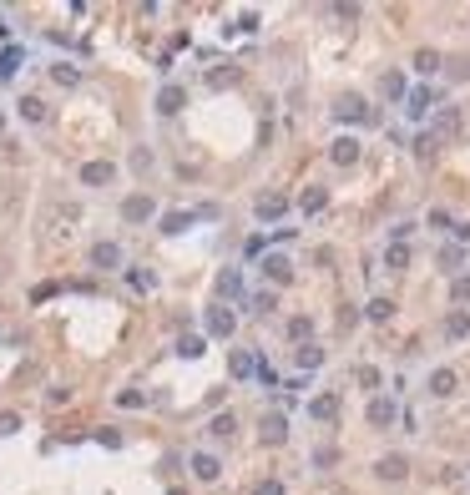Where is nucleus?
Here are the masks:
<instances>
[{"label":"nucleus","instance_id":"20e7f679","mask_svg":"<svg viewBox=\"0 0 470 495\" xmlns=\"http://www.w3.org/2000/svg\"><path fill=\"white\" fill-rule=\"evenodd\" d=\"M122 217H127V223H152V217H157V202H152L147 192H132V197L122 202Z\"/></svg>","mask_w":470,"mask_h":495},{"label":"nucleus","instance_id":"dca6fc26","mask_svg":"<svg viewBox=\"0 0 470 495\" xmlns=\"http://www.w3.org/2000/svg\"><path fill=\"white\" fill-rule=\"evenodd\" d=\"M218 293H223V298H243V273H238V268H223V273H218Z\"/></svg>","mask_w":470,"mask_h":495},{"label":"nucleus","instance_id":"58836bf2","mask_svg":"<svg viewBox=\"0 0 470 495\" xmlns=\"http://www.w3.org/2000/svg\"><path fill=\"white\" fill-rule=\"evenodd\" d=\"M253 308H258V313H268V308H278V293H273V288H263V293H253Z\"/></svg>","mask_w":470,"mask_h":495},{"label":"nucleus","instance_id":"0eeeda50","mask_svg":"<svg viewBox=\"0 0 470 495\" xmlns=\"http://www.w3.org/2000/svg\"><path fill=\"white\" fill-rule=\"evenodd\" d=\"M253 212L263 217V223H278V217L288 212V197H283V192H263V197L253 202Z\"/></svg>","mask_w":470,"mask_h":495},{"label":"nucleus","instance_id":"c85d7f7f","mask_svg":"<svg viewBox=\"0 0 470 495\" xmlns=\"http://www.w3.org/2000/svg\"><path fill=\"white\" fill-rule=\"evenodd\" d=\"M415 71H420V76H435V71H440V51H420V56H415Z\"/></svg>","mask_w":470,"mask_h":495},{"label":"nucleus","instance_id":"39448f33","mask_svg":"<svg viewBox=\"0 0 470 495\" xmlns=\"http://www.w3.org/2000/svg\"><path fill=\"white\" fill-rule=\"evenodd\" d=\"M203 323H208V334H213V339H233V328H238L233 308H223V303H218V308H208V318H203Z\"/></svg>","mask_w":470,"mask_h":495},{"label":"nucleus","instance_id":"f8f14e48","mask_svg":"<svg viewBox=\"0 0 470 495\" xmlns=\"http://www.w3.org/2000/svg\"><path fill=\"white\" fill-rule=\"evenodd\" d=\"M91 268H122V248L116 243H91Z\"/></svg>","mask_w":470,"mask_h":495},{"label":"nucleus","instance_id":"6e6552de","mask_svg":"<svg viewBox=\"0 0 470 495\" xmlns=\"http://www.w3.org/2000/svg\"><path fill=\"white\" fill-rule=\"evenodd\" d=\"M183 106H188V91H183V86H162V91H157V112H162V117H178Z\"/></svg>","mask_w":470,"mask_h":495},{"label":"nucleus","instance_id":"a211bd4d","mask_svg":"<svg viewBox=\"0 0 470 495\" xmlns=\"http://www.w3.org/2000/svg\"><path fill=\"white\" fill-rule=\"evenodd\" d=\"M228 369H233V379H248V374L258 369V354H248V349H233V359H228Z\"/></svg>","mask_w":470,"mask_h":495},{"label":"nucleus","instance_id":"72a5a7b5","mask_svg":"<svg viewBox=\"0 0 470 495\" xmlns=\"http://www.w3.org/2000/svg\"><path fill=\"white\" fill-rule=\"evenodd\" d=\"M440 263H445V268H460V263H465V248H460V243L440 248Z\"/></svg>","mask_w":470,"mask_h":495},{"label":"nucleus","instance_id":"7ed1b4c3","mask_svg":"<svg viewBox=\"0 0 470 495\" xmlns=\"http://www.w3.org/2000/svg\"><path fill=\"white\" fill-rule=\"evenodd\" d=\"M263 278H268L273 288H288V283H293V263H288L283 253H268V258H263Z\"/></svg>","mask_w":470,"mask_h":495},{"label":"nucleus","instance_id":"393cba45","mask_svg":"<svg viewBox=\"0 0 470 495\" xmlns=\"http://www.w3.org/2000/svg\"><path fill=\"white\" fill-rule=\"evenodd\" d=\"M293 364H299V369H319V364H324V349H314V344L293 349Z\"/></svg>","mask_w":470,"mask_h":495},{"label":"nucleus","instance_id":"a18cd8bd","mask_svg":"<svg viewBox=\"0 0 470 495\" xmlns=\"http://www.w3.org/2000/svg\"><path fill=\"white\" fill-rule=\"evenodd\" d=\"M167 495H183V490H167Z\"/></svg>","mask_w":470,"mask_h":495},{"label":"nucleus","instance_id":"bb28decb","mask_svg":"<svg viewBox=\"0 0 470 495\" xmlns=\"http://www.w3.org/2000/svg\"><path fill=\"white\" fill-rule=\"evenodd\" d=\"M379 91H384L389 101H399V96H404V76H399V71H384V76H379Z\"/></svg>","mask_w":470,"mask_h":495},{"label":"nucleus","instance_id":"423d86ee","mask_svg":"<svg viewBox=\"0 0 470 495\" xmlns=\"http://www.w3.org/2000/svg\"><path fill=\"white\" fill-rule=\"evenodd\" d=\"M359 137H339L334 147H329V162H334V167H354V162H359Z\"/></svg>","mask_w":470,"mask_h":495},{"label":"nucleus","instance_id":"e433bc0d","mask_svg":"<svg viewBox=\"0 0 470 495\" xmlns=\"http://www.w3.org/2000/svg\"><path fill=\"white\" fill-rule=\"evenodd\" d=\"M450 298H455V303H465V298H470V278H465V273H455V283H450Z\"/></svg>","mask_w":470,"mask_h":495},{"label":"nucleus","instance_id":"2eb2a0df","mask_svg":"<svg viewBox=\"0 0 470 495\" xmlns=\"http://www.w3.org/2000/svg\"><path fill=\"white\" fill-rule=\"evenodd\" d=\"M374 475H379V480H404V475H409V460H404V455H384V460L374 465Z\"/></svg>","mask_w":470,"mask_h":495},{"label":"nucleus","instance_id":"aec40b11","mask_svg":"<svg viewBox=\"0 0 470 495\" xmlns=\"http://www.w3.org/2000/svg\"><path fill=\"white\" fill-rule=\"evenodd\" d=\"M445 334H450V339H465V334H470V308H450Z\"/></svg>","mask_w":470,"mask_h":495},{"label":"nucleus","instance_id":"c03bdc74","mask_svg":"<svg viewBox=\"0 0 470 495\" xmlns=\"http://www.w3.org/2000/svg\"><path fill=\"white\" fill-rule=\"evenodd\" d=\"M0 132H6V117H0Z\"/></svg>","mask_w":470,"mask_h":495},{"label":"nucleus","instance_id":"f03ea898","mask_svg":"<svg viewBox=\"0 0 470 495\" xmlns=\"http://www.w3.org/2000/svg\"><path fill=\"white\" fill-rule=\"evenodd\" d=\"M430 137H435V142L460 137V106H440V112H435V122H430Z\"/></svg>","mask_w":470,"mask_h":495},{"label":"nucleus","instance_id":"f3484780","mask_svg":"<svg viewBox=\"0 0 470 495\" xmlns=\"http://www.w3.org/2000/svg\"><path fill=\"white\" fill-rule=\"evenodd\" d=\"M339 415V395H314L309 400V420H334Z\"/></svg>","mask_w":470,"mask_h":495},{"label":"nucleus","instance_id":"c756f323","mask_svg":"<svg viewBox=\"0 0 470 495\" xmlns=\"http://www.w3.org/2000/svg\"><path fill=\"white\" fill-rule=\"evenodd\" d=\"M21 71V46H6V56H0V76H16Z\"/></svg>","mask_w":470,"mask_h":495},{"label":"nucleus","instance_id":"f704fd0d","mask_svg":"<svg viewBox=\"0 0 470 495\" xmlns=\"http://www.w3.org/2000/svg\"><path fill=\"white\" fill-rule=\"evenodd\" d=\"M354 379H359V390H379V369H374V364H364Z\"/></svg>","mask_w":470,"mask_h":495},{"label":"nucleus","instance_id":"c9c22d12","mask_svg":"<svg viewBox=\"0 0 470 495\" xmlns=\"http://www.w3.org/2000/svg\"><path fill=\"white\" fill-rule=\"evenodd\" d=\"M51 76L61 81V86H76V81H81V71H76V66H51Z\"/></svg>","mask_w":470,"mask_h":495},{"label":"nucleus","instance_id":"4468645a","mask_svg":"<svg viewBox=\"0 0 470 495\" xmlns=\"http://www.w3.org/2000/svg\"><path fill=\"white\" fill-rule=\"evenodd\" d=\"M193 475H198V480H218V475H223V460L208 455V450H198V455H193Z\"/></svg>","mask_w":470,"mask_h":495},{"label":"nucleus","instance_id":"412c9836","mask_svg":"<svg viewBox=\"0 0 470 495\" xmlns=\"http://www.w3.org/2000/svg\"><path fill=\"white\" fill-rule=\"evenodd\" d=\"M299 207H304V217H314V212H324V207H329V192H324V187H309V192L299 197Z\"/></svg>","mask_w":470,"mask_h":495},{"label":"nucleus","instance_id":"9d476101","mask_svg":"<svg viewBox=\"0 0 470 495\" xmlns=\"http://www.w3.org/2000/svg\"><path fill=\"white\" fill-rule=\"evenodd\" d=\"M430 106H435V91H430V86H415V91H409V96H404V112H409V117H415V122H420V117L430 112Z\"/></svg>","mask_w":470,"mask_h":495},{"label":"nucleus","instance_id":"4be33fe9","mask_svg":"<svg viewBox=\"0 0 470 495\" xmlns=\"http://www.w3.org/2000/svg\"><path fill=\"white\" fill-rule=\"evenodd\" d=\"M384 268H389V273H404V268H409V248H404V243H389V248H384Z\"/></svg>","mask_w":470,"mask_h":495},{"label":"nucleus","instance_id":"4c0bfd02","mask_svg":"<svg viewBox=\"0 0 470 495\" xmlns=\"http://www.w3.org/2000/svg\"><path fill=\"white\" fill-rule=\"evenodd\" d=\"M415 152H420V157H435V152H440V142H435L430 132H420V137H415Z\"/></svg>","mask_w":470,"mask_h":495},{"label":"nucleus","instance_id":"473e14b6","mask_svg":"<svg viewBox=\"0 0 470 495\" xmlns=\"http://www.w3.org/2000/svg\"><path fill=\"white\" fill-rule=\"evenodd\" d=\"M116 405H122V410H142L147 395H142V390H122V395H116Z\"/></svg>","mask_w":470,"mask_h":495},{"label":"nucleus","instance_id":"ddd939ff","mask_svg":"<svg viewBox=\"0 0 470 495\" xmlns=\"http://www.w3.org/2000/svg\"><path fill=\"white\" fill-rule=\"evenodd\" d=\"M263 445H283V439H288V420L283 415H263Z\"/></svg>","mask_w":470,"mask_h":495},{"label":"nucleus","instance_id":"cd10ccee","mask_svg":"<svg viewBox=\"0 0 470 495\" xmlns=\"http://www.w3.org/2000/svg\"><path fill=\"white\" fill-rule=\"evenodd\" d=\"M21 117L26 122H46V101L41 96H21Z\"/></svg>","mask_w":470,"mask_h":495},{"label":"nucleus","instance_id":"a19ab883","mask_svg":"<svg viewBox=\"0 0 470 495\" xmlns=\"http://www.w3.org/2000/svg\"><path fill=\"white\" fill-rule=\"evenodd\" d=\"M21 429V415H0V434H16Z\"/></svg>","mask_w":470,"mask_h":495},{"label":"nucleus","instance_id":"7c9ffc66","mask_svg":"<svg viewBox=\"0 0 470 495\" xmlns=\"http://www.w3.org/2000/svg\"><path fill=\"white\" fill-rule=\"evenodd\" d=\"M178 354H183V359H198V354H203V334H183V339H178Z\"/></svg>","mask_w":470,"mask_h":495},{"label":"nucleus","instance_id":"1a4fd4ad","mask_svg":"<svg viewBox=\"0 0 470 495\" xmlns=\"http://www.w3.org/2000/svg\"><path fill=\"white\" fill-rule=\"evenodd\" d=\"M394 420H399V405H394V400H384V395H374V400H369V424H379V429H384V424H394Z\"/></svg>","mask_w":470,"mask_h":495},{"label":"nucleus","instance_id":"9b49d317","mask_svg":"<svg viewBox=\"0 0 470 495\" xmlns=\"http://www.w3.org/2000/svg\"><path fill=\"white\" fill-rule=\"evenodd\" d=\"M111 177H116L111 162H86V167H81V182H86V187H106Z\"/></svg>","mask_w":470,"mask_h":495},{"label":"nucleus","instance_id":"a878e982","mask_svg":"<svg viewBox=\"0 0 470 495\" xmlns=\"http://www.w3.org/2000/svg\"><path fill=\"white\" fill-rule=\"evenodd\" d=\"M208 429H213V439H233V429H238V415L228 410V415H218V420H213Z\"/></svg>","mask_w":470,"mask_h":495},{"label":"nucleus","instance_id":"f257e3e1","mask_svg":"<svg viewBox=\"0 0 470 495\" xmlns=\"http://www.w3.org/2000/svg\"><path fill=\"white\" fill-rule=\"evenodd\" d=\"M334 117L349 127V122H354V127H374L379 122V112H374V106L359 96V91H349V96H339V106H334Z\"/></svg>","mask_w":470,"mask_h":495},{"label":"nucleus","instance_id":"5701e85b","mask_svg":"<svg viewBox=\"0 0 470 495\" xmlns=\"http://www.w3.org/2000/svg\"><path fill=\"white\" fill-rule=\"evenodd\" d=\"M364 318H369V323H389V318H394V303H389V298H369Z\"/></svg>","mask_w":470,"mask_h":495},{"label":"nucleus","instance_id":"6ab92c4d","mask_svg":"<svg viewBox=\"0 0 470 495\" xmlns=\"http://www.w3.org/2000/svg\"><path fill=\"white\" fill-rule=\"evenodd\" d=\"M455 384H460V379H455V369H435V374H430V395H435V400H445V395H455Z\"/></svg>","mask_w":470,"mask_h":495},{"label":"nucleus","instance_id":"ea45409f","mask_svg":"<svg viewBox=\"0 0 470 495\" xmlns=\"http://www.w3.org/2000/svg\"><path fill=\"white\" fill-rule=\"evenodd\" d=\"M132 288H142V293H152V288H157V278H152V273H142V268H137V273H132Z\"/></svg>","mask_w":470,"mask_h":495},{"label":"nucleus","instance_id":"79ce46f5","mask_svg":"<svg viewBox=\"0 0 470 495\" xmlns=\"http://www.w3.org/2000/svg\"><path fill=\"white\" fill-rule=\"evenodd\" d=\"M409 233H415V223H394V228H389V238H394V243H404Z\"/></svg>","mask_w":470,"mask_h":495},{"label":"nucleus","instance_id":"2f4dec72","mask_svg":"<svg viewBox=\"0 0 470 495\" xmlns=\"http://www.w3.org/2000/svg\"><path fill=\"white\" fill-rule=\"evenodd\" d=\"M309 334H314V323H309L304 313H293V318H288V339H309Z\"/></svg>","mask_w":470,"mask_h":495},{"label":"nucleus","instance_id":"37998d69","mask_svg":"<svg viewBox=\"0 0 470 495\" xmlns=\"http://www.w3.org/2000/svg\"><path fill=\"white\" fill-rule=\"evenodd\" d=\"M253 495H283V480H263V485H258Z\"/></svg>","mask_w":470,"mask_h":495},{"label":"nucleus","instance_id":"b1692460","mask_svg":"<svg viewBox=\"0 0 470 495\" xmlns=\"http://www.w3.org/2000/svg\"><path fill=\"white\" fill-rule=\"evenodd\" d=\"M188 228H193V212H167V217H162V233H167V238H172V233H188Z\"/></svg>","mask_w":470,"mask_h":495}]
</instances>
